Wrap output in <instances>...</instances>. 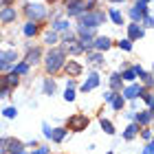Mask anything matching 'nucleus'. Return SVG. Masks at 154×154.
<instances>
[{"mask_svg": "<svg viewBox=\"0 0 154 154\" xmlns=\"http://www.w3.org/2000/svg\"><path fill=\"white\" fill-rule=\"evenodd\" d=\"M64 66V51L62 48H51L46 55V71L48 73H55Z\"/></svg>", "mask_w": 154, "mask_h": 154, "instance_id": "obj_1", "label": "nucleus"}, {"mask_svg": "<svg viewBox=\"0 0 154 154\" xmlns=\"http://www.w3.org/2000/svg\"><path fill=\"white\" fill-rule=\"evenodd\" d=\"M106 16H103L101 11H88V13H79V24L84 29H95V26H99Z\"/></svg>", "mask_w": 154, "mask_h": 154, "instance_id": "obj_2", "label": "nucleus"}, {"mask_svg": "<svg viewBox=\"0 0 154 154\" xmlns=\"http://www.w3.org/2000/svg\"><path fill=\"white\" fill-rule=\"evenodd\" d=\"M86 125H88V117L86 115H73L68 119V130L79 132V130H86Z\"/></svg>", "mask_w": 154, "mask_h": 154, "instance_id": "obj_3", "label": "nucleus"}, {"mask_svg": "<svg viewBox=\"0 0 154 154\" xmlns=\"http://www.w3.org/2000/svg\"><path fill=\"white\" fill-rule=\"evenodd\" d=\"M44 7L42 5H26V16L33 18V20H40V18H44Z\"/></svg>", "mask_w": 154, "mask_h": 154, "instance_id": "obj_4", "label": "nucleus"}, {"mask_svg": "<svg viewBox=\"0 0 154 154\" xmlns=\"http://www.w3.org/2000/svg\"><path fill=\"white\" fill-rule=\"evenodd\" d=\"M84 9H86V7H84V2H79V0H71V2H68V7H66L68 16H79Z\"/></svg>", "mask_w": 154, "mask_h": 154, "instance_id": "obj_5", "label": "nucleus"}, {"mask_svg": "<svg viewBox=\"0 0 154 154\" xmlns=\"http://www.w3.org/2000/svg\"><path fill=\"white\" fill-rule=\"evenodd\" d=\"M145 13H148V7H145V2H139L137 7H132L130 16H132V20H141Z\"/></svg>", "mask_w": 154, "mask_h": 154, "instance_id": "obj_6", "label": "nucleus"}, {"mask_svg": "<svg viewBox=\"0 0 154 154\" xmlns=\"http://www.w3.org/2000/svg\"><path fill=\"white\" fill-rule=\"evenodd\" d=\"M0 20H2V22H11V20H16V9H13V7H5V9L0 11Z\"/></svg>", "mask_w": 154, "mask_h": 154, "instance_id": "obj_7", "label": "nucleus"}, {"mask_svg": "<svg viewBox=\"0 0 154 154\" xmlns=\"http://www.w3.org/2000/svg\"><path fill=\"white\" fill-rule=\"evenodd\" d=\"M97 84H99V77H97V75L93 73V75H88V79H86V82H84L82 90H84V93H88V90H93V88L97 86Z\"/></svg>", "mask_w": 154, "mask_h": 154, "instance_id": "obj_8", "label": "nucleus"}, {"mask_svg": "<svg viewBox=\"0 0 154 154\" xmlns=\"http://www.w3.org/2000/svg\"><path fill=\"white\" fill-rule=\"evenodd\" d=\"M143 93V90H141V86H128V88H125V97H128V99H134V97H139V95H141Z\"/></svg>", "mask_w": 154, "mask_h": 154, "instance_id": "obj_9", "label": "nucleus"}, {"mask_svg": "<svg viewBox=\"0 0 154 154\" xmlns=\"http://www.w3.org/2000/svg\"><path fill=\"white\" fill-rule=\"evenodd\" d=\"M7 150H9L11 154L22 152V143H20V141H16V139H9V141H7Z\"/></svg>", "mask_w": 154, "mask_h": 154, "instance_id": "obj_10", "label": "nucleus"}, {"mask_svg": "<svg viewBox=\"0 0 154 154\" xmlns=\"http://www.w3.org/2000/svg\"><path fill=\"white\" fill-rule=\"evenodd\" d=\"M128 33H130V40H137V38H141V35H143V29H141L139 24H130Z\"/></svg>", "mask_w": 154, "mask_h": 154, "instance_id": "obj_11", "label": "nucleus"}, {"mask_svg": "<svg viewBox=\"0 0 154 154\" xmlns=\"http://www.w3.org/2000/svg\"><path fill=\"white\" fill-rule=\"evenodd\" d=\"M66 71H68V75H79L82 73V66L79 64H77V62H68V64H66Z\"/></svg>", "mask_w": 154, "mask_h": 154, "instance_id": "obj_12", "label": "nucleus"}, {"mask_svg": "<svg viewBox=\"0 0 154 154\" xmlns=\"http://www.w3.org/2000/svg\"><path fill=\"white\" fill-rule=\"evenodd\" d=\"M64 134H66V130H62V128H53L51 130V139H53V141H62V139H64Z\"/></svg>", "mask_w": 154, "mask_h": 154, "instance_id": "obj_13", "label": "nucleus"}, {"mask_svg": "<svg viewBox=\"0 0 154 154\" xmlns=\"http://www.w3.org/2000/svg\"><path fill=\"white\" fill-rule=\"evenodd\" d=\"M40 57V48H33V51H29V55H26V62L24 64H35Z\"/></svg>", "mask_w": 154, "mask_h": 154, "instance_id": "obj_14", "label": "nucleus"}, {"mask_svg": "<svg viewBox=\"0 0 154 154\" xmlns=\"http://www.w3.org/2000/svg\"><path fill=\"white\" fill-rule=\"evenodd\" d=\"M0 60H2L5 64H11V62L18 60V57H16V53H13V51H5V53H0Z\"/></svg>", "mask_w": 154, "mask_h": 154, "instance_id": "obj_15", "label": "nucleus"}, {"mask_svg": "<svg viewBox=\"0 0 154 154\" xmlns=\"http://www.w3.org/2000/svg\"><path fill=\"white\" fill-rule=\"evenodd\" d=\"M95 46L99 48V51H106V48H110V40H108V38H97Z\"/></svg>", "mask_w": 154, "mask_h": 154, "instance_id": "obj_16", "label": "nucleus"}, {"mask_svg": "<svg viewBox=\"0 0 154 154\" xmlns=\"http://www.w3.org/2000/svg\"><path fill=\"white\" fill-rule=\"evenodd\" d=\"M137 121H139V123H150V121H152V110H145V112L137 115Z\"/></svg>", "mask_w": 154, "mask_h": 154, "instance_id": "obj_17", "label": "nucleus"}, {"mask_svg": "<svg viewBox=\"0 0 154 154\" xmlns=\"http://www.w3.org/2000/svg\"><path fill=\"white\" fill-rule=\"evenodd\" d=\"M44 93H46V95H53V93H55V82H51V79L44 82Z\"/></svg>", "mask_w": 154, "mask_h": 154, "instance_id": "obj_18", "label": "nucleus"}, {"mask_svg": "<svg viewBox=\"0 0 154 154\" xmlns=\"http://www.w3.org/2000/svg\"><path fill=\"white\" fill-rule=\"evenodd\" d=\"M101 128H103V132H108V134H112V132H115L112 123H110V121H106V119H101Z\"/></svg>", "mask_w": 154, "mask_h": 154, "instance_id": "obj_19", "label": "nucleus"}, {"mask_svg": "<svg viewBox=\"0 0 154 154\" xmlns=\"http://www.w3.org/2000/svg\"><path fill=\"white\" fill-rule=\"evenodd\" d=\"M35 31H38V26L33 24V22H29V24L24 26V33H26V35H35Z\"/></svg>", "mask_w": 154, "mask_h": 154, "instance_id": "obj_20", "label": "nucleus"}, {"mask_svg": "<svg viewBox=\"0 0 154 154\" xmlns=\"http://www.w3.org/2000/svg\"><path fill=\"white\" fill-rule=\"evenodd\" d=\"M137 130H139L137 125H128V130H125V134H123V137H125V139H132V137L137 134Z\"/></svg>", "mask_w": 154, "mask_h": 154, "instance_id": "obj_21", "label": "nucleus"}, {"mask_svg": "<svg viewBox=\"0 0 154 154\" xmlns=\"http://www.w3.org/2000/svg\"><path fill=\"white\" fill-rule=\"evenodd\" d=\"M73 42H75V40H73ZM73 42H66V48H68V51H71V53H79V51H82V46L73 44Z\"/></svg>", "mask_w": 154, "mask_h": 154, "instance_id": "obj_22", "label": "nucleus"}, {"mask_svg": "<svg viewBox=\"0 0 154 154\" xmlns=\"http://www.w3.org/2000/svg\"><path fill=\"white\" fill-rule=\"evenodd\" d=\"M112 106H115L117 110H121V108H123V97H112Z\"/></svg>", "mask_w": 154, "mask_h": 154, "instance_id": "obj_23", "label": "nucleus"}, {"mask_svg": "<svg viewBox=\"0 0 154 154\" xmlns=\"http://www.w3.org/2000/svg\"><path fill=\"white\" fill-rule=\"evenodd\" d=\"M5 84H7V86H9V88H11V86H16V84H18V77H16V73L7 77V82H5Z\"/></svg>", "mask_w": 154, "mask_h": 154, "instance_id": "obj_24", "label": "nucleus"}, {"mask_svg": "<svg viewBox=\"0 0 154 154\" xmlns=\"http://www.w3.org/2000/svg\"><path fill=\"white\" fill-rule=\"evenodd\" d=\"M110 18H112V20H115L117 24H121V22H123V16H121V13H119V11H112V13H110Z\"/></svg>", "mask_w": 154, "mask_h": 154, "instance_id": "obj_25", "label": "nucleus"}, {"mask_svg": "<svg viewBox=\"0 0 154 154\" xmlns=\"http://www.w3.org/2000/svg\"><path fill=\"white\" fill-rule=\"evenodd\" d=\"M64 99H66V101H73V99H75V90H73V88H66Z\"/></svg>", "mask_w": 154, "mask_h": 154, "instance_id": "obj_26", "label": "nucleus"}, {"mask_svg": "<svg viewBox=\"0 0 154 154\" xmlns=\"http://www.w3.org/2000/svg\"><path fill=\"white\" fill-rule=\"evenodd\" d=\"M26 68H29V64H24V62H22V64H18V66H16V75L26 73Z\"/></svg>", "mask_w": 154, "mask_h": 154, "instance_id": "obj_27", "label": "nucleus"}, {"mask_svg": "<svg viewBox=\"0 0 154 154\" xmlns=\"http://www.w3.org/2000/svg\"><path fill=\"white\" fill-rule=\"evenodd\" d=\"M134 77H137L134 68H132V71H125V73H123V79H128V82H132V79H134Z\"/></svg>", "mask_w": 154, "mask_h": 154, "instance_id": "obj_28", "label": "nucleus"}, {"mask_svg": "<svg viewBox=\"0 0 154 154\" xmlns=\"http://www.w3.org/2000/svg\"><path fill=\"white\" fill-rule=\"evenodd\" d=\"M66 26H68V22H66V20H57V22H55V29H57V31L66 29Z\"/></svg>", "mask_w": 154, "mask_h": 154, "instance_id": "obj_29", "label": "nucleus"}, {"mask_svg": "<svg viewBox=\"0 0 154 154\" xmlns=\"http://www.w3.org/2000/svg\"><path fill=\"white\" fill-rule=\"evenodd\" d=\"M119 46H121L123 51H130V48H132V44H130V40H121V42H119Z\"/></svg>", "mask_w": 154, "mask_h": 154, "instance_id": "obj_30", "label": "nucleus"}, {"mask_svg": "<svg viewBox=\"0 0 154 154\" xmlns=\"http://www.w3.org/2000/svg\"><path fill=\"white\" fill-rule=\"evenodd\" d=\"M141 95H143L145 103H148V106H152V93H150V90H145V93H141Z\"/></svg>", "mask_w": 154, "mask_h": 154, "instance_id": "obj_31", "label": "nucleus"}, {"mask_svg": "<svg viewBox=\"0 0 154 154\" xmlns=\"http://www.w3.org/2000/svg\"><path fill=\"white\" fill-rule=\"evenodd\" d=\"M16 115H18V110H16V108H7V110H5V117H9V119H13Z\"/></svg>", "mask_w": 154, "mask_h": 154, "instance_id": "obj_32", "label": "nucleus"}, {"mask_svg": "<svg viewBox=\"0 0 154 154\" xmlns=\"http://www.w3.org/2000/svg\"><path fill=\"white\" fill-rule=\"evenodd\" d=\"M110 84H112V88H119V86H121V79H119V75H112Z\"/></svg>", "mask_w": 154, "mask_h": 154, "instance_id": "obj_33", "label": "nucleus"}, {"mask_svg": "<svg viewBox=\"0 0 154 154\" xmlns=\"http://www.w3.org/2000/svg\"><path fill=\"white\" fill-rule=\"evenodd\" d=\"M141 77H143L145 84H152V75H150V73H141Z\"/></svg>", "mask_w": 154, "mask_h": 154, "instance_id": "obj_34", "label": "nucleus"}, {"mask_svg": "<svg viewBox=\"0 0 154 154\" xmlns=\"http://www.w3.org/2000/svg\"><path fill=\"white\" fill-rule=\"evenodd\" d=\"M90 62H93V64H101V55H93V57H90Z\"/></svg>", "mask_w": 154, "mask_h": 154, "instance_id": "obj_35", "label": "nucleus"}, {"mask_svg": "<svg viewBox=\"0 0 154 154\" xmlns=\"http://www.w3.org/2000/svg\"><path fill=\"white\" fill-rule=\"evenodd\" d=\"M55 40H57V35H55V33H48V35H46V42H48V44H53Z\"/></svg>", "mask_w": 154, "mask_h": 154, "instance_id": "obj_36", "label": "nucleus"}, {"mask_svg": "<svg viewBox=\"0 0 154 154\" xmlns=\"http://www.w3.org/2000/svg\"><path fill=\"white\" fill-rule=\"evenodd\" d=\"M152 148H154V145H152V143H148V145H145V150H143V154H154V150H152Z\"/></svg>", "mask_w": 154, "mask_h": 154, "instance_id": "obj_37", "label": "nucleus"}, {"mask_svg": "<svg viewBox=\"0 0 154 154\" xmlns=\"http://www.w3.org/2000/svg\"><path fill=\"white\" fill-rule=\"evenodd\" d=\"M143 22H145V26H152V18L148 16V13H145V16H143Z\"/></svg>", "mask_w": 154, "mask_h": 154, "instance_id": "obj_38", "label": "nucleus"}, {"mask_svg": "<svg viewBox=\"0 0 154 154\" xmlns=\"http://www.w3.org/2000/svg\"><path fill=\"white\" fill-rule=\"evenodd\" d=\"M51 130H53V128H48V125L44 123V134H46V137H51Z\"/></svg>", "mask_w": 154, "mask_h": 154, "instance_id": "obj_39", "label": "nucleus"}, {"mask_svg": "<svg viewBox=\"0 0 154 154\" xmlns=\"http://www.w3.org/2000/svg\"><path fill=\"white\" fill-rule=\"evenodd\" d=\"M7 68H9V64H5V62L0 60V71H7Z\"/></svg>", "mask_w": 154, "mask_h": 154, "instance_id": "obj_40", "label": "nucleus"}, {"mask_svg": "<svg viewBox=\"0 0 154 154\" xmlns=\"http://www.w3.org/2000/svg\"><path fill=\"white\" fill-rule=\"evenodd\" d=\"M46 152H48L46 148H40V150H35V152H33V154H46Z\"/></svg>", "mask_w": 154, "mask_h": 154, "instance_id": "obj_41", "label": "nucleus"}, {"mask_svg": "<svg viewBox=\"0 0 154 154\" xmlns=\"http://www.w3.org/2000/svg\"><path fill=\"white\" fill-rule=\"evenodd\" d=\"M2 2H7V5H11V2H13V0H2Z\"/></svg>", "mask_w": 154, "mask_h": 154, "instance_id": "obj_42", "label": "nucleus"}, {"mask_svg": "<svg viewBox=\"0 0 154 154\" xmlns=\"http://www.w3.org/2000/svg\"><path fill=\"white\" fill-rule=\"evenodd\" d=\"M2 145H5V141H2V139H0V148H2Z\"/></svg>", "mask_w": 154, "mask_h": 154, "instance_id": "obj_43", "label": "nucleus"}, {"mask_svg": "<svg viewBox=\"0 0 154 154\" xmlns=\"http://www.w3.org/2000/svg\"><path fill=\"white\" fill-rule=\"evenodd\" d=\"M139 2H148V0H139Z\"/></svg>", "mask_w": 154, "mask_h": 154, "instance_id": "obj_44", "label": "nucleus"}, {"mask_svg": "<svg viewBox=\"0 0 154 154\" xmlns=\"http://www.w3.org/2000/svg\"><path fill=\"white\" fill-rule=\"evenodd\" d=\"M16 154H24V152H16Z\"/></svg>", "mask_w": 154, "mask_h": 154, "instance_id": "obj_45", "label": "nucleus"}, {"mask_svg": "<svg viewBox=\"0 0 154 154\" xmlns=\"http://www.w3.org/2000/svg\"><path fill=\"white\" fill-rule=\"evenodd\" d=\"M112 2H119V0H112Z\"/></svg>", "mask_w": 154, "mask_h": 154, "instance_id": "obj_46", "label": "nucleus"}]
</instances>
